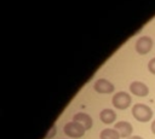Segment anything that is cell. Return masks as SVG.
<instances>
[{
    "instance_id": "6da1fadb",
    "label": "cell",
    "mask_w": 155,
    "mask_h": 139,
    "mask_svg": "<svg viewBox=\"0 0 155 139\" xmlns=\"http://www.w3.org/2000/svg\"><path fill=\"white\" fill-rule=\"evenodd\" d=\"M132 115L139 122H148L153 117V110L142 103H138L132 106Z\"/></svg>"
},
{
    "instance_id": "7a4b0ae2",
    "label": "cell",
    "mask_w": 155,
    "mask_h": 139,
    "mask_svg": "<svg viewBox=\"0 0 155 139\" xmlns=\"http://www.w3.org/2000/svg\"><path fill=\"white\" fill-rule=\"evenodd\" d=\"M65 135L70 137V138H81L85 132H86V128L80 124L79 122H75V121H71V122H68L64 124V128H63Z\"/></svg>"
},
{
    "instance_id": "3957f363",
    "label": "cell",
    "mask_w": 155,
    "mask_h": 139,
    "mask_svg": "<svg viewBox=\"0 0 155 139\" xmlns=\"http://www.w3.org/2000/svg\"><path fill=\"white\" fill-rule=\"evenodd\" d=\"M131 95L126 92H117L113 95V99H111V103L116 108V109H120V110H124V109H127L130 105H131Z\"/></svg>"
},
{
    "instance_id": "277c9868",
    "label": "cell",
    "mask_w": 155,
    "mask_h": 139,
    "mask_svg": "<svg viewBox=\"0 0 155 139\" xmlns=\"http://www.w3.org/2000/svg\"><path fill=\"white\" fill-rule=\"evenodd\" d=\"M151 47H153V39L150 36H147V35L138 37L136 41V45H134V48L139 54L149 53Z\"/></svg>"
},
{
    "instance_id": "5b68a950",
    "label": "cell",
    "mask_w": 155,
    "mask_h": 139,
    "mask_svg": "<svg viewBox=\"0 0 155 139\" xmlns=\"http://www.w3.org/2000/svg\"><path fill=\"white\" fill-rule=\"evenodd\" d=\"M93 88L97 93H101V94H109L114 92V85L107 79H98L94 82Z\"/></svg>"
},
{
    "instance_id": "8992f818",
    "label": "cell",
    "mask_w": 155,
    "mask_h": 139,
    "mask_svg": "<svg viewBox=\"0 0 155 139\" xmlns=\"http://www.w3.org/2000/svg\"><path fill=\"white\" fill-rule=\"evenodd\" d=\"M130 91L131 93H133L137 97H147L149 94V88L145 83L139 82V81H134L130 85Z\"/></svg>"
},
{
    "instance_id": "52a82bcc",
    "label": "cell",
    "mask_w": 155,
    "mask_h": 139,
    "mask_svg": "<svg viewBox=\"0 0 155 139\" xmlns=\"http://www.w3.org/2000/svg\"><path fill=\"white\" fill-rule=\"evenodd\" d=\"M114 128L119 132V134H120L121 138H130L131 134H132V132H133V127H132V124H131L130 122H127V121H120V122H116Z\"/></svg>"
},
{
    "instance_id": "ba28073f",
    "label": "cell",
    "mask_w": 155,
    "mask_h": 139,
    "mask_svg": "<svg viewBox=\"0 0 155 139\" xmlns=\"http://www.w3.org/2000/svg\"><path fill=\"white\" fill-rule=\"evenodd\" d=\"M73 121L79 122L86 129H90L92 127V118H91V116L88 114H85V112H78V114H75L74 117H73Z\"/></svg>"
},
{
    "instance_id": "9c48e42d",
    "label": "cell",
    "mask_w": 155,
    "mask_h": 139,
    "mask_svg": "<svg viewBox=\"0 0 155 139\" xmlns=\"http://www.w3.org/2000/svg\"><path fill=\"white\" fill-rule=\"evenodd\" d=\"M99 118L105 124L113 123L116 120V112H114V110H111V109H103L99 114Z\"/></svg>"
},
{
    "instance_id": "30bf717a",
    "label": "cell",
    "mask_w": 155,
    "mask_h": 139,
    "mask_svg": "<svg viewBox=\"0 0 155 139\" xmlns=\"http://www.w3.org/2000/svg\"><path fill=\"white\" fill-rule=\"evenodd\" d=\"M101 139H120V134L115 128H105L99 134Z\"/></svg>"
},
{
    "instance_id": "8fae6325",
    "label": "cell",
    "mask_w": 155,
    "mask_h": 139,
    "mask_svg": "<svg viewBox=\"0 0 155 139\" xmlns=\"http://www.w3.org/2000/svg\"><path fill=\"white\" fill-rule=\"evenodd\" d=\"M56 133H57V126H56V124H52L51 129L47 132V134L44 137V139H52V138L56 135Z\"/></svg>"
},
{
    "instance_id": "7c38bea8",
    "label": "cell",
    "mask_w": 155,
    "mask_h": 139,
    "mask_svg": "<svg viewBox=\"0 0 155 139\" xmlns=\"http://www.w3.org/2000/svg\"><path fill=\"white\" fill-rule=\"evenodd\" d=\"M148 69H149V71H150L151 74L155 75V57L149 60V63H148Z\"/></svg>"
},
{
    "instance_id": "4fadbf2b",
    "label": "cell",
    "mask_w": 155,
    "mask_h": 139,
    "mask_svg": "<svg viewBox=\"0 0 155 139\" xmlns=\"http://www.w3.org/2000/svg\"><path fill=\"white\" fill-rule=\"evenodd\" d=\"M151 132L155 134V120L151 122Z\"/></svg>"
},
{
    "instance_id": "5bb4252c",
    "label": "cell",
    "mask_w": 155,
    "mask_h": 139,
    "mask_svg": "<svg viewBox=\"0 0 155 139\" xmlns=\"http://www.w3.org/2000/svg\"><path fill=\"white\" fill-rule=\"evenodd\" d=\"M127 139H143V138L139 137V135H134V137H130V138H127Z\"/></svg>"
}]
</instances>
